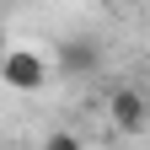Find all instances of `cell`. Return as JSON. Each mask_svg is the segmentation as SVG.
<instances>
[{
	"label": "cell",
	"instance_id": "6da1fadb",
	"mask_svg": "<svg viewBox=\"0 0 150 150\" xmlns=\"http://www.w3.org/2000/svg\"><path fill=\"white\" fill-rule=\"evenodd\" d=\"M0 81L11 91H38L48 81V64H43V54H32V48H11L6 59H0Z\"/></svg>",
	"mask_w": 150,
	"mask_h": 150
},
{
	"label": "cell",
	"instance_id": "7a4b0ae2",
	"mask_svg": "<svg viewBox=\"0 0 150 150\" xmlns=\"http://www.w3.org/2000/svg\"><path fill=\"white\" fill-rule=\"evenodd\" d=\"M107 112H112V123H118L123 134H139V129H145V97H139L134 86H118V91H112V97H107Z\"/></svg>",
	"mask_w": 150,
	"mask_h": 150
},
{
	"label": "cell",
	"instance_id": "3957f363",
	"mask_svg": "<svg viewBox=\"0 0 150 150\" xmlns=\"http://www.w3.org/2000/svg\"><path fill=\"white\" fill-rule=\"evenodd\" d=\"M59 64H64L70 75H97L102 48L91 43V38H64V43H59Z\"/></svg>",
	"mask_w": 150,
	"mask_h": 150
},
{
	"label": "cell",
	"instance_id": "277c9868",
	"mask_svg": "<svg viewBox=\"0 0 150 150\" xmlns=\"http://www.w3.org/2000/svg\"><path fill=\"white\" fill-rule=\"evenodd\" d=\"M43 150H86V145H81V139H75V134H70V129H54V134L43 139Z\"/></svg>",
	"mask_w": 150,
	"mask_h": 150
},
{
	"label": "cell",
	"instance_id": "5b68a950",
	"mask_svg": "<svg viewBox=\"0 0 150 150\" xmlns=\"http://www.w3.org/2000/svg\"><path fill=\"white\" fill-rule=\"evenodd\" d=\"M145 81H150V70H145Z\"/></svg>",
	"mask_w": 150,
	"mask_h": 150
}]
</instances>
